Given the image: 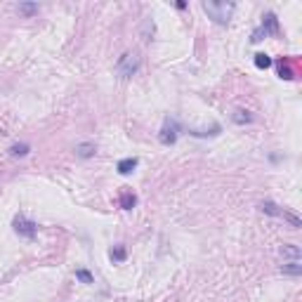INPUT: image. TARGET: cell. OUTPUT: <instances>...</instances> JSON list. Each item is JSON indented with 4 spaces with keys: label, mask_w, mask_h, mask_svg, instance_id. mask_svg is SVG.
<instances>
[{
    "label": "cell",
    "mask_w": 302,
    "mask_h": 302,
    "mask_svg": "<svg viewBox=\"0 0 302 302\" xmlns=\"http://www.w3.org/2000/svg\"><path fill=\"white\" fill-rule=\"evenodd\" d=\"M109 257L113 262H125L128 260V250H125V246H113L109 250Z\"/></svg>",
    "instance_id": "18"
},
{
    "label": "cell",
    "mask_w": 302,
    "mask_h": 302,
    "mask_svg": "<svg viewBox=\"0 0 302 302\" xmlns=\"http://www.w3.org/2000/svg\"><path fill=\"white\" fill-rule=\"evenodd\" d=\"M137 165H139V158H137V156H128V158H121V161L116 163V170H118V175H130Z\"/></svg>",
    "instance_id": "8"
},
{
    "label": "cell",
    "mask_w": 302,
    "mask_h": 302,
    "mask_svg": "<svg viewBox=\"0 0 302 302\" xmlns=\"http://www.w3.org/2000/svg\"><path fill=\"white\" fill-rule=\"evenodd\" d=\"M154 33H156V24L151 22V17H146L144 22H142V38H144V40H151Z\"/></svg>",
    "instance_id": "19"
},
{
    "label": "cell",
    "mask_w": 302,
    "mask_h": 302,
    "mask_svg": "<svg viewBox=\"0 0 302 302\" xmlns=\"http://www.w3.org/2000/svg\"><path fill=\"white\" fill-rule=\"evenodd\" d=\"M118 206H121L123 210H133V208L137 206V196H135L133 192H123L121 198H118Z\"/></svg>",
    "instance_id": "15"
},
{
    "label": "cell",
    "mask_w": 302,
    "mask_h": 302,
    "mask_svg": "<svg viewBox=\"0 0 302 302\" xmlns=\"http://www.w3.org/2000/svg\"><path fill=\"white\" fill-rule=\"evenodd\" d=\"M201 7H203V12L215 22L218 26H227L231 19V12L236 10V5L234 2H201Z\"/></svg>",
    "instance_id": "1"
},
{
    "label": "cell",
    "mask_w": 302,
    "mask_h": 302,
    "mask_svg": "<svg viewBox=\"0 0 302 302\" xmlns=\"http://www.w3.org/2000/svg\"><path fill=\"white\" fill-rule=\"evenodd\" d=\"M231 121L236 123V125H248V123H253V113L248 109H234V113H231Z\"/></svg>",
    "instance_id": "11"
},
{
    "label": "cell",
    "mask_w": 302,
    "mask_h": 302,
    "mask_svg": "<svg viewBox=\"0 0 302 302\" xmlns=\"http://www.w3.org/2000/svg\"><path fill=\"white\" fill-rule=\"evenodd\" d=\"M260 28H262V33H265V36H278V33H281L278 17L274 12H265L262 14V24H260Z\"/></svg>",
    "instance_id": "5"
},
{
    "label": "cell",
    "mask_w": 302,
    "mask_h": 302,
    "mask_svg": "<svg viewBox=\"0 0 302 302\" xmlns=\"http://www.w3.org/2000/svg\"><path fill=\"white\" fill-rule=\"evenodd\" d=\"M175 7H177V10H187V2H184V0H180V2H177Z\"/></svg>",
    "instance_id": "23"
},
{
    "label": "cell",
    "mask_w": 302,
    "mask_h": 302,
    "mask_svg": "<svg viewBox=\"0 0 302 302\" xmlns=\"http://www.w3.org/2000/svg\"><path fill=\"white\" fill-rule=\"evenodd\" d=\"M222 133V125L220 123H215L210 130H189V135L192 137H196V139H206V137H218V135Z\"/></svg>",
    "instance_id": "12"
},
{
    "label": "cell",
    "mask_w": 302,
    "mask_h": 302,
    "mask_svg": "<svg viewBox=\"0 0 302 302\" xmlns=\"http://www.w3.org/2000/svg\"><path fill=\"white\" fill-rule=\"evenodd\" d=\"M38 10H40V5H38V2H28V0L17 5V12L22 14V17H36Z\"/></svg>",
    "instance_id": "13"
},
{
    "label": "cell",
    "mask_w": 302,
    "mask_h": 302,
    "mask_svg": "<svg viewBox=\"0 0 302 302\" xmlns=\"http://www.w3.org/2000/svg\"><path fill=\"white\" fill-rule=\"evenodd\" d=\"M31 154V144L28 142H17V144L10 146V156L12 158H24Z\"/></svg>",
    "instance_id": "14"
},
{
    "label": "cell",
    "mask_w": 302,
    "mask_h": 302,
    "mask_svg": "<svg viewBox=\"0 0 302 302\" xmlns=\"http://www.w3.org/2000/svg\"><path fill=\"white\" fill-rule=\"evenodd\" d=\"M281 274H286V276H300L302 265L300 262H295V260H290V262H286V265H281Z\"/></svg>",
    "instance_id": "16"
},
{
    "label": "cell",
    "mask_w": 302,
    "mask_h": 302,
    "mask_svg": "<svg viewBox=\"0 0 302 302\" xmlns=\"http://www.w3.org/2000/svg\"><path fill=\"white\" fill-rule=\"evenodd\" d=\"M253 61H255V66H257V69H269V66L274 64V59H272L267 52H257Z\"/></svg>",
    "instance_id": "20"
},
{
    "label": "cell",
    "mask_w": 302,
    "mask_h": 302,
    "mask_svg": "<svg viewBox=\"0 0 302 302\" xmlns=\"http://www.w3.org/2000/svg\"><path fill=\"white\" fill-rule=\"evenodd\" d=\"M76 278H78L81 283H85V286L95 283V276H92V272H87V269H83V267H78V269H76Z\"/></svg>",
    "instance_id": "21"
},
{
    "label": "cell",
    "mask_w": 302,
    "mask_h": 302,
    "mask_svg": "<svg viewBox=\"0 0 302 302\" xmlns=\"http://www.w3.org/2000/svg\"><path fill=\"white\" fill-rule=\"evenodd\" d=\"M265 33H262V28H260V26H257V28H255L253 33H250V43H260V40H265Z\"/></svg>",
    "instance_id": "22"
},
{
    "label": "cell",
    "mask_w": 302,
    "mask_h": 302,
    "mask_svg": "<svg viewBox=\"0 0 302 302\" xmlns=\"http://www.w3.org/2000/svg\"><path fill=\"white\" fill-rule=\"evenodd\" d=\"M281 218H283V222H288L290 229H300L302 227V220L298 218L295 213H290V210H283V213H281Z\"/></svg>",
    "instance_id": "17"
},
{
    "label": "cell",
    "mask_w": 302,
    "mask_h": 302,
    "mask_svg": "<svg viewBox=\"0 0 302 302\" xmlns=\"http://www.w3.org/2000/svg\"><path fill=\"white\" fill-rule=\"evenodd\" d=\"M260 213H265V215H269V218H281V206L278 203H274V201H260Z\"/></svg>",
    "instance_id": "10"
},
{
    "label": "cell",
    "mask_w": 302,
    "mask_h": 302,
    "mask_svg": "<svg viewBox=\"0 0 302 302\" xmlns=\"http://www.w3.org/2000/svg\"><path fill=\"white\" fill-rule=\"evenodd\" d=\"M276 73L281 81H295V69L290 66V61L286 59V57H281V59L276 61Z\"/></svg>",
    "instance_id": "6"
},
{
    "label": "cell",
    "mask_w": 302,
    "mask_h": 302,
    "mask_svg": "<svg viewBox=\"0 0 302 302\" xmlns=\"http://www.w3.org/2000/svg\"><path fill=\"white\" fill-rule=\"evenodd\" d=\"M177 137H180V123L168 116V118L163 121V125H161L158 142H161L163 146H172V144H177Z\"/></svg>",
    "instance_id": "4"
},
{
    "label": "cell",
    "mask_w": 302,
    "mask_h": 302,
    "mask_svg": "<svg viewBox=\"0 0 302 302\" xmlns=\"http://www.w3.org/2000/svg\"><path fill=\"white\" fill-rule=\"evenodd\" d=\"M278 253L283 255L286 260H295V262H300V260H302L300 246H295V243H283V246L278 248Z\"/></svg>",
    "instance_id": "9"
},
{
    "label": "cell",
    "mask_w": 302,
    "mask_h": 302,
    "mask_svg": "<svg viewBox=\"0 0 302 302\" xmlns=\"http://www.w3.org/2000/svg\"><path fill=\"white\" fill-rule=\"evenodd\" d=\"M76 156L83 158V161H90V158H95L97 154V144L95 142H81V144H76Z\"/></svg>",
    "instance_id": "7"
},
{
    "label": "cell",
    "mask_w": 302,
    "mask_h": 302,
    "mask_svg": "<svg viewBox=\"0 0 302 302\" xmlns=\"http://www.w3.org/2000/svg\"><path fill=\"white\" fill-rule=\"evenodd\" d=\"M12 229L17 236H22V239H26V241H33L38 236V222H33L31 218H26V215H14L12 220Z\"/></svg>",
    "instance_id": "2"
},
{
    "label": "cell",
    "mask_w": 302,
    "mask_h": 302,
    "mask_svg": "<svg viewBox=\"0 0 302 302\" xmlns=\"http://www.w3.org/2000/svg\"><path fill=\"white\" fill-rule=\"evenodd\" d=\"M139 71V57L137 52H123L118 61H116V73L121 78H133L135 73Z\"/></svg>",
    "instance_id": "3"
}]
</instances>
